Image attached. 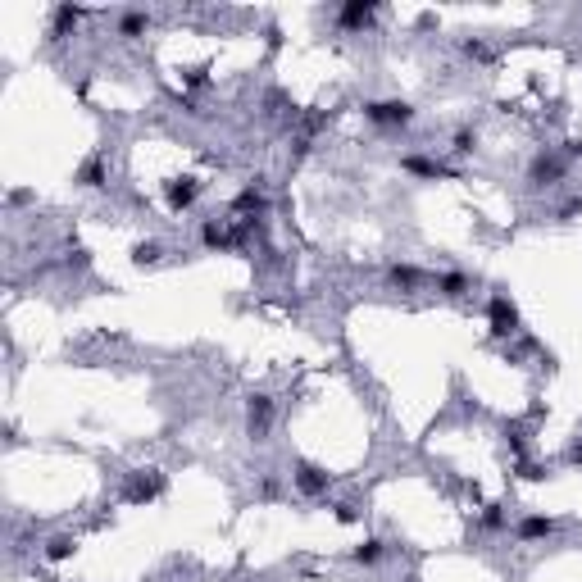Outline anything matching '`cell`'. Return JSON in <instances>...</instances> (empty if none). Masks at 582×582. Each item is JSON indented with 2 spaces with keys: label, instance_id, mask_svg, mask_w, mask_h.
<instances>
[{
  "label": "cell",
  "instance_id": "1",
  "mask_svg": "<svg viewBox=\"0 0 582 582\" xmlns=\"http://www.w3.org/2000/svg\"><path fill=\"white\" fill-rule=\"evenodd\" d=\"M364 119L382 123V128H405V123H414V109L405 101H373V105H364Z\"/></svg>",
  "mask_w": 582,
  "mask_h": 582
},
{
  "label": "cell",
  "instance_id": "2",
  "mask_svg": "<svg viewBox=\"0 0 582 582\" xmlns=\"http://www.w3.org/2000/svg\"><path fill=\"white\" fill-rule=\"evenodd\" d=\"M487 318H491V332H496V337H514L518 332V309H514L510 296H491Z\"/></svg>",
  "mask_w": 582,
  "mask_h": 582
},
{
  "label": "cell",
  "instance_id": "3",
  "mask_svg": "<svg viewBox=\"0 0 582 582\" xmlns=\"http://www.w3.org/2000/svg\"><path fill=\"white\" fill-rule=\"evenodd\" d=\"M328 473L318 464H296V473H291V487L301 491V496H328Z\"/></svg>",
  "mask_w": 582,
  "mask_h": 582
},
{
  "label": "cell",
  "instance_id": "4",
  "mask_svg": "<svg viewBox=\"0 0 582 582\" xmlns=\"http://www.w3.org/2000/svg\"><path fill=\"white\" fill-rule=\"evenodd\" d=\"M269 423H274V401L259 391V396H251V401H246V428H251V437L259 441V437L269 432Z\"/></svg>",
  "mask_w": 582,
  "mask_h": 582
},
{
  "label": "cell",
  "instance_id": "5",
  "mask_svg": "<svg viewBox=\"0 0 582 582\" xmlns=\"http://www.w3.org/2000/svg\"><path fill=\"white\" fill-rule=\"evenodd\" d=\"M560 173H564V159L560 155H537V159H532V169H528V182H532V187H551V182H560Z\"/></svg>",
  "mask_w": 582,
  "mask_h": 582
},
{
  "label": "cell",
  "instance_id": "6",
  "mask_svg": "<svg viewBox=\"0 0 582 582\" xmlns=\"http://www.w3.org/2000/svg\"><path fill=\"white\" fill-rule=\"evenodd\" d=\"M373 14H378V5H346V9H337V23L341 28H368Z\"/></svg>",
  "mask_w": 582,
  "mask_h": 582
},
{
  "label": "cell",
  "instance_id": "7",
  "mask_svg": "<svg viewBox=\"0 0 582 582\" xmlns=\"http://www.w3.org/2000/svg\"><path fill=\"white\" fill-rule=\"evenodd\" d=\"M514 532H518V541H541V537H551V532H555V518L532 514V518H523V523H518Z\"/></svg>",
  "mask_w": 582,
  "mask_h": 582
},
{
  "label": "cell",
  "instance_id": "8",
  "mask_svg": "<svg viewBox=\"0 0 582 582\" xmlns=\"http://www.w3.org/2000/svg\"><path fill=\"white\" fill-rule=\"evenodd\" d=\"M196 196H201V187H196L191 178H182V182H169V205L173 209H187Z\"/></svg>",
  "mask_w": 582,
  "mask_h": 582
},
{
  "label": "cell",
  "instance_id": "9",
  "mask_svg": "<svg viewBox=\"0 0 582 582\" xmlns=\"http://www.w3.org/2000/svg\"><path fill=\"white\" fill-rule=\"evenodd\" d=\"M468 287H473V282H468L464 274H441V278H437V291H441V296H451V301H455V296H464Z\"/></svg>",
  "mask_w": 582,
  "mask_h": 582
},
{
  "label": "cell",
  "instance_id": "10",
  "mask_svg": "<svg viewBox=\"0 0 582 582\" xmlns=\"http://www.w3.org/2000/svg\"><path fill=\"white\" fill-rule=\"evenodd\" d=\"M382 555H387V551H382V541L368 537V541H360V546H355V564H378Z\"/></svg>",
  "mask_w": 582,
  "mask_h": 582
},
{
  "label": "cell",
  "instance_id": "11",
  "mask_svg": "<svg viewBox=\"0 0 582 582\" xmlns=\"http://www.w3.org/2000/svg\"><path fill=\"white\" fill-rule=\"evenodd\" d=\"M418 282H423V274H418V269H410V264H401V269H391V287H418Z\"/></svg>",
  "mask_w": 582,
  "mask_h": 582
},
{
  "label": "cell",
  "instance_id": "12",
  "mask_svg": "<svg viewBox=\"0 0 582 582\" xmlns=\"http://www.w3.org/2000/svg\"><path fill=\"white\" fill-rule=\"evenodd\" d=\"M69 555H73V537H51V541H46V560H69Z\"/></svg>",
  "mask_w": 582,
  "mask_h": 582
},
{
  "label": "cell",
  "instance_id": "13",
  "mask_svg": "<svg viewBox=\"0 0 582 582\" xmlns=\"http://www.w3.org/2000/svg\"><path fill=\"white\" fill-rule=\"evenodd\" d=\"M478 523L487 528V532H501V528H505V514H501V505H487V514H482Z\"/></svg>",
  "mask_w": 582,
  "mask_h": 582
},
{
  "label": "cell",
  "instance_id": "14",
  "mask_svg": "<svg viewBox=\"0 0 582 582\" xmlns=\"http://www.w3.org/2000/svg\"><path fill=\"white\" fill-rule=\"evenodd\" d=\"M82 187H101V159H86L82 164Z\"/></svg>",
  "mask_w": 582,
  "mask_h": 582
},
{
  "label": "cell",
  "instance_id": "15",
  "mask_svg": "<svg viewBox=\"0 0 582 582\" xmlns=\"http://www.w3.org/2000/svg\"><path fill=\"white\" fill-rule=\"evenodd\" d=\"M159 251H164L159 241H141V246H137V264H155V259H159Z\"/></svg>",
  "mask_w": 582,
  "mask_h": 582
},
{
  "label": "cell",
  "instance_id": "16",
  "mask_svg": "<svg viewBox=\"0 0 582 582\" xmlns=\"http://www.w3.org/2000/svg\"><path fill=\"white\" fill-rule=\"evenodd\" d=\"M473 146H478V132H468V128H460V132H455V151H460V155H468Z\"/></svg>",
  "mask_w": 582,
  "mask_h": 582
},
{
  "label": "cell",
  "instance_id": "17",
  "mask_svg": "<svg viewBox=\"0 0 582 582\" xmlns=\"http://www.w3.org/2000/svg\"><path fill=\"white\" fill-rule=\"evenodd\" d=\"M464 55H468V59H491V51H487L482 41H464Z\"/></svg>",
  "mask_w": 582,
  "mask_h": 582
},
{
  "label": "cell",
  "instance_id": "18",
  "mask_svg": "<svg viewBox=\"0 0 582 582\" xmlns=\"http://www.w3.org/2000/svg\"><path fill=\"white\" fill-rule=\"evenodd\" d=\"M332 510H337V523H355V505H332Z\"/></svg>",
  "mask_w": 582,
  "mask_h": 582
},
{
  "label": "cell",
  "instance_id": "19",
  "mask_svg": "<svg viewBox=\"0 0 582 582\" xmlns=\"http://www.w3.org/2000/svg\"><path fill=\"white\" fill-rule=\"evenodd\" d=\"M573 460H578V464H582V441H578V451H573Z\"/></svg>",
  "mask_w": 582,
  "mask_h": 582
}]
</instances>
